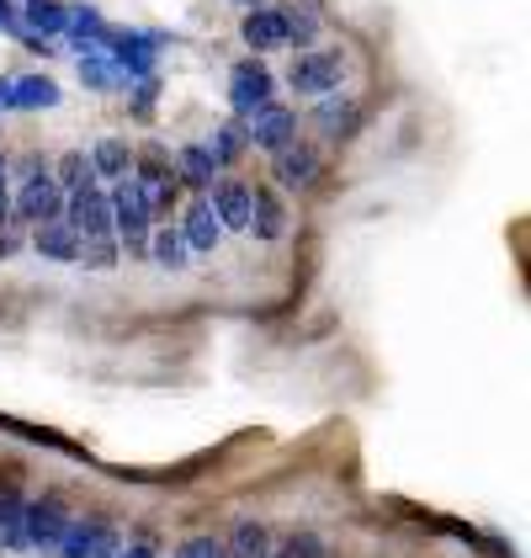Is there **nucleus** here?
I'll return each instance as SVG.
<instances>
[{"label": "nucleus", "mask_w": 531, "mask_h": 558, "mask_svg": "<svg viewBox=\"0 0 531 558\" xmlns=\"http://www.w3.org/2000/svg\"><path fill=\"white\" fill-rule=\"evenodd\" d=\"M11 107L16 112H48V107H59V86L48 75H22V81H11Z\"/></svg>", "instance_id": "6ab92c4d"}, {"label": "nucleus", "mask_w": 531, "mask_h": 558, "mask_svg": "<svg viewBox=\"0 0 531 558\" xmlns=\"http://www.w3.org/2000/svg\"><path fill=\"white\" fill-rule=\"evenodd\" d=\"M53 181H59V186H64V197H70V192L96 186V171H90L86 155H64V160H59V171H53Z\"/></svg>", "instance_id": "bb28decb"}, {"label": "nucleus", "mask_w": 531, "mask_h": 558, "mask_svg": "<svg viewBox=\"0 0 531 558\" xmlns=\"http://www.w3.org/2000/svg\"><path fill=\"white\" fill-rule=\"evenodd\" d=\"M155 96H160V81L144 75V81L133 86V112H138V118H155Z\"/></svg>", "instance_id": "c85d7f7f"}, {"label": "nucleus", "mask_w": 531, "mask_h": 558, "mask_svg": "<svg viewBox=\"0 0 531 558\" xmlns=\"http://www.w3.org/2000/svg\"><path fill=\"white\" fill-rule=\"evenodd\" d=\"M11 218H16V223H48V218H64V186L53 181L48 166H27L22 186L11 192Z\"/></svg>", "instance_id": "f03ea898"}, {"label": "nucleus", "mask_w": 531, "mask_h": 558, "mask_svg": "<svg viewBox=\"0 0 531 558\" xmlns=\"http://www.w3.org/2000/svg\"><path fill=\"white\" fill-rule=\"evenodd\" d=\"M208 149H213V160H219V166H234V160L250 149L245 118H229V123H219V133H213V144H208Z\"/></svg>", "instance_id": "393cba45"}, {"label": "nucleus", "mask_w": 531, "mask_h": 558, "mask_svg": "<svg viewBox=\"0 0 531 558\" xmlns=\"http://www.w3.org/2000/svg\"><path fill=\"white\" fill-rule=\"evenodd\" d=\"M59 558H112L118 554V532L112 526H64V537H59Z\"/></svg>", "instance_id": "1a4fd4ad"}, {"label": "nucleus", "mask_w": 531, "mask_h": 558, "mask_svg": "<svg viewBox=\"0 0 531 558\" xmlns=\"http://www.w3.org/2000/svg\"><path fill=\"white\" fill-rule=\"evenodd\" d=\"M239 38L256 48V53L282 48V11H276V5H250V16L239 22Z\"/></svg>", "instance_id": "dca6fc26"}, {"label": "nucleus", "mask_w": 531, "mask_h": 558, "mask_svg": "<svg viewBox=\"0 0 531 558\" xmlns=\"http://www.w3.org/2000/svg\"><path fill=\"white\" fill-rule=\"evenodd\" d=\"M22 22H27L33 38H64L70 5H59V0H27V5H22Z\"/></svg>", "instance_id": "f3484780"}, {"label": "nucleus", "mask_w": 531, "mask_h": 558, "mask_svg": "<svg viewBox=\"0 0 531 558\" xmlns=\"http://www.w3.org/2000/svg\"><path fill=\"white\" fill-rule=\"evenodd\" d=\"M90 171H96V181H123L133 171V149L123 138H101L90 149Z\"/></svg>", "instance_id": "aec40b11"}, {"label": "nucleus", "mask_w": 531, "mask_h": 558, "mask_svg": "<svg viewBox=\"0 0 531 558\" xmlns=\"http://www.w3.org/2000/svg\"><path fill=\"white\" fill-rule=\"evenodd\" d=\"M176 181H186L192 192H208V186L219 181V160H213V149H208V144H181Z\"/></svg>", "instance_id": "2eb2a0df"}, {"label": "nucleus", "mask_w": 531, "mask_h": 558, "mask_svg": "<svg viewBox=\"0 0 531 558\" xmlns=\"http://www.w3.org/2000/svg\"><path fill=\"white\" fill-rule=\"evenodd\" d=\"M144 251L160 260L165 271H181L186 256H192V251H186V240H181V229H171V223H165V229H149V245H144Z\"/></svg>", "instance_id": "b1692460"}, {"label": "nucleus", "mask_w": 531, "mask_h": 558, "mask_svg": "<svg viewBox=\"0 0 531 558\" xmlns=\"http://www.w3.org/2000/svg\"><path fill=\"white\" fill-rule=\"evenodd\" d=\"M287 81H293L298 96H330V90L346 81V59L341 53H313L309 48V53H298V64H293Z\"/></svg>", "instance_id": "39448f33"}, {"label": "nucleus", "mask_w": 531, "mask_h": 558, "mask_svg": "<svg viewBox=\"0 0 531 558\" xmlns=\"http://www.w3.org/2000/svg\"><path fill=\"white\" fill-rule=\"evenodd\" d=\"M266 558H324V543L313 532H298L287 548H276V554H266Z\"/></svg>", "instance_id": "cd10ccee"}, {"label": "nucleus", "mask_w": 531, "mask_h": 558, "mask_svg": "<svg viewBox=\"0 0 531 558\" xmlns=\"http://www.w3.org/2000/svg\"><path fill=\"white\" fill-rule=\"evenodd\" d=\"M112 558H155V548H149V543H133V548H118Z\"/></svg>", "instance_id": "2f4dec72"}, {"label": "nucleus", "mask_w": 531, "mask_h": 558, "mask_svg": "<svg viewBox=\"0 0 531 558\" xmlns=\"http://www.w3.org/2000/svg\"><path fill=\"white\" fill-rule=\"evenodd\" d=\"M313 123L324 138H346L356 129V101L351 96H324L319 107H313Z\"/></svg>", "instance_id": "412c9836"}, {"label": "nucleus", "mask_w": 531, "mask_h": 558, "mask_svg": "<svg viewBox=\"0 0 531 558\" xmlns=\"http://www.w3.org/2000/svg\"><path fill=\"white\" fill-rule=\"evenodd\" d=\"M64 223L81 234V245H118V234H112V208H107L101 181L86 186V192H70V197H64Z\"/></svg>", "instance_id": "7ed1b4c3"}, {"label": "nucleus", "mask_w": 531, "mask_h": 558, "mask_svg": "<svg viewBox=\"0 0 531 558\" xmlns=\"http://www.w3.org/2000/svg\"><path fill=\"white\" fill-rule=\"evenodd\" d=\"M176 558H229L223 554V543H213V537H192V543H181Z\"/></svg>", "instance_id": "c756f323"}, {"label": "nucleus", "mask_w": 531, "mask_h": 558, "mask_svg": "<svg viewBox=\"0 0 531 558\" xmlns=\"http://www.w3.org/2000/svg\"><path fill=\"white\" fill-rule=\"evenodd\" d=\"M266 101H271V70L266 64H239L234 70V81H229V107H234V118H250V112H261Z\"/></svg>", "instance_id": "0eeeda50"}, {"label": "nucleus", "mask_w": 531, "mask_h": 558, "mask_svg": "<svg viewBox=\"0 0 531 558\" xmlns=\"http://www.w3.org/2000/svg\"><path fill=\"white\" fill-rule=\"evenodd\" d=\"M64 526H70V511H64L59 500H38V506H27V548L53 554V548H59V537H64Z\"/></svg>", "instance_id": "9d476101"}, {"label": "nucleus", "mask_w": 531, "mask_h": 558, "mask_svg": "<svg viewBox=\"0 0 531 558\" xmlns=\"http://www.w3.org/2000/svg\"><path fill=\"white\" fill-rule=\"evenodd\" d=\"M245 133H250V149H266V155H276L282 144H293V138H298V118H293L287 107L266 101L261 112H250V118H245Z\"/></svg>", "instance_id": "423d86ee"}, {"label": "nucleus", "mask_w": 531, "mask_h": 558, "mask_svg": "<svg viewBox=\"0 0 531 558\" xmlns=\"http://www.w3.org/2000/svg\"><path fill=\"white\" fill-rule=\"evenodd\" d=\"M11 107V81H0V112Z\"/></svg>", "instance_id": "473e14b6"}, {"label": "nucleus", "mask_w": 531, "mask_h": 558, "mask_svg": "<svg viewBox=\"0 0 531 558\" xmlns=\"http://www.w3.org/2000/svg\"><path fill=\"white\" fill-rule=\"evenodd\" d=\"M229 558H266L271 554V537H266L261 521H245V526H234V537H229Z\"/></svg>", "instance_id": "a878e982"}, {"label": "nucleus", "mask_w": 531, "mask_h": 558, "mask_svg": "<svg viewBox=\"0 0 531 558\" xmlns=\"http://www.w3.org/2000/svg\"><path fill=\"white\" fill-rule=\"evenodd\" d=\"M234 5H256V0H234Z\"/></svg>", "instance_id": "72a5a7b5"}, {"label": "nucleus", "mask_w": 531, "mask_h": 558, "mask_svg": "<svg viewBox=\"0 0 531 558\" xmlns=\"http://www.w3.org/2000/svg\"><path fill=\"white\" fill-rule=\"evenodd\" d=\"M208 203H213L223 229H245L250 223V186L245 181H213L208 186Z\"/></svg>", "instance_id": "4468645a"}, {"label": "nucleus", "mask_w": 531, "mask_h": 558, "mask_svg": "<svg viewBox=\"0 0 531 558\" xmlns=\"http://www.w3.org/2000/svg\"><path fill=\"white\" fill-rule=\"evenodd\" d=\"M313 175H319V149L298 144V138L276 149V186H287V192H304Z\"/></svg>", "instance_id": "9b49d317"}, {"label": "nucleus", "mask_w": 531, "mask_h": 558, "mask_svg": "<svg viewBox=\"0 0 531 558\" xmlns=\"http://www.w3.org/2000/svg\"><path fill=\"white\" fill-rule=\"evenodd\" d=\"M11 218V166H5V155H0V223Z\"/></svg>", "instance_id": "7c9ffc66"}, {"label": "nucleus", "mask_w": 531, "mask_h": 558, "mask_svg": "<svg viewBox=\"0 0 531 558\" xmlns=\"http://www.w3.org/2000/svg\"><path fill=\"white\" fill-rule=\"evenodd\" d=\"M107 208H112V234L128 245V256H144V245H149V229H155V214H149V197H144V186L123 175V181H112V192H107Z\"/></svg>", "instance_id": "f257e3e1"}, {"label": "nucleus", "mask_w": 531, "mask_h": 558, "mask_svg": "<svg viewBox=\"0 0 531 558\" xmlns=\"http://www.w3.org/2000/svg\"><path fill=\"white\" fill-rule=\"evenodd\" d=\"M223 234H229V229L219 223L213 203H208V197H192V208H186V218H181V240H186V251H219Z\"/></svg>", "instance_id": "6e6552de"}, {"label": "nucleus", "mask_w": 531, "mask_h": 558, "mask_svg": "<svg viewBox=\"0 0 531 558\" xmlns=\"http://www.w3.org/2000/svg\"><path fill=\"white\" fill-rule=\"evenodd\" d=\"M256 240H282V229H287V208H282V197L271 192V186H250V223H245Z\"/></svg>", "instance_id": "ddd939ff"}, {"label": "nucleus", "mask_w": 531, "mask_h": 558, "mask_svg": "<svg viewBox=\"0 0 531 558\" xmlns=\"http://www.w3.org/2000/svg\"><path fill=\"white\" fill-rule=\"evenodd\" d=\"M22 548H27V500L0 495V554H22Z\"/></svg>", "instance_id": "a211bd4d"}, {"label": "nucleus", "mask_w": 531, "mask_h": 558, "mask_svg": "<svg viewBox=\"0 0 531 558\" xmlns=\"http://www.w3.org/2000/svg\"><path fill=\"white\" fill-rule=\"evenodd\" d=\"M133 181L144 186V197H149V214L160 218L171 208V197H176V166H171V155L160 149V144H149L144 155H133Z\"/></svg>", "instance_id": "20e7f679"}, {"label": "nucleus", "mask_w": 531, "mask_h": 558, "mask_svg": "<svg viewBox=\"0 0 531 558\" xmlns=\"http://www.w3.org/2000/svg\"><path fill=\"white\" fill-rule=\"evenodd\" d=\"M81 81H86L90 90H118V86H128V81H123V70L112 64V53H107V48H86V53H81Z\"/></svg>", "instance_id": "4be33fe9"}, {"label": "nucleus", "mask_w": 531, "mask_h": 558, "mask_svg": "<svg viewBox=\"0 0 531 558\" xmlns=\"http://www.w3.org/2000/svg\"><path fill=\"white\" fill-rule=\"evenodd\" d=\"M33 251L48 260L75 266V260H81V234H75L64 218H48V223H33Z\"/></svg>", "instance_id": "f8f14e48"}, {"label": "nucleus", "mask_w": 531, "mask_h": 558, "mask_svg": "<svg viewBox=\"0 0 531 558\" xmlns=\"http://www.w3.org/2000/svg\"><path fill=\"white\" fill-rule=\"evenodd\" d=\"M282 11V44H298L309 53L319 44V16H313L309 5H276Z\"/></svg>", "instance_id": "5701e85b"}]
</instances>
